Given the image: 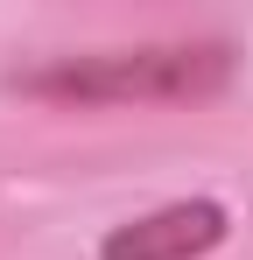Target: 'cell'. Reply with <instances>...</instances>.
Instances as JSON below:
<instances>
[{"label": "cell", "mask_w": 253, "mask_h": 260, "mask_svg": "<svg viewBox=\"0 0 253 260\" xmlns=\"http://www.w3.org/2000/svg\"><path fill=\"white\" fill-rule=\"evenodd\" d=\"M14 85L56 106H190L232 85L225 43H141V49H91V56H49Z\"/></svg>", "instance_id": "cell-1"}, {"label": "cell", "mask_w": 253, "mask_h": 260, "mask_svg": "<svg viewBox=\"0 0 253 260\" xmlns=\"http://www.w3.org/2000/svg\"><path fill=\"white\" fill-rule=\"evenodd\" d=\"M232 239V211L218 197H176L126 218L99 239V260H211Z\"/></svg>", "instance_id": "cell-2"}]
</instances>
